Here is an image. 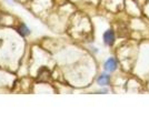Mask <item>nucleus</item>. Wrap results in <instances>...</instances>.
<instances>
[{
  "instance_id": "1",
  "label": "nucleus",
  "mask_w": 149,
  "mask_h": 133,
  "mask_svg": "<svg viewBox=\"0 0 149 133\" xmlns=\"http://www.w3.org/2000/svg\"><path fill=\"white\" fill-rule=\"evenodd\" d=\"M104 40L107 44H112L113 43V40H115V34L111 30H107V31L104 33Z\"/></svg>"
},
{
  "instance_id": "2",
  "label": "nucleus",
  "mask_w": 149,
  "mask_h": 133,
  "mask_svg": "<svg viewBox=\"0 0 149 133\" xmlns=\"http://www.w3.org/2000/svg\"><path fill=\"white\" fill-rule=\"evenodd\" d=\"M116 67H117V62H116V60L115 59H108L107 61H106L105 63V70L106 71H113V70L116 69Z\"/></svg>"
},
{
  "instance_id": "3",
  "label": "nucleus",
  "mask_w": 149,
  "mask_h": 133,
  "mask_svg": "<svg viewBox=\"0 0 149 133\" xmlns=\"http://www.w3.org/2000/svg\"><path fill=\"white\" fill-rule=\"evenodd\" d=\"M109 83V76L107 74H101V76L98 78V84L99 85H106Z\"/></svg>"
},
{
  "instance_id": "4",
  "label": "nucleus",
  "mask_w": 149,
  "mask_h": 133,
  "mask_svg": "<svg viewBox=\"0 0 149 133\" xmlns=\"http://www.w3.org/2000/svg\"><path fill=\"white\" fill-rule=\"evenodd\" d=\"M19 33L22 36H27V34H29V29L25 25H21V27L19 28Z\"/></svg>"
}]
</instances>
